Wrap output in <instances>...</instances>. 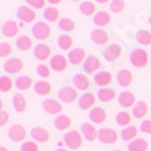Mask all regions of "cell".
Segmentation results:
<instances>
[{
    "instance_id": "obj_1",
    "label": "cell",
    "mask_w": 151,
    "mask_h": 151,
    "mask_svg": "<svg viewBox=\"0 0 151 151\" xmlns=\"http://www.w3.org/2000/svg\"><path fill=\"white\" fill-rule=\"evenodd\" d=\"M150 56L144 49H134L129 55V63L135 68H144L148 64Z\"/></svg>"
},
{
    "instance_id": "obj_35",
    "label": "cell",
    "mask_w": 151,
    "mask_h": 151,
    "mask_svg": "<svg viewBox=\"0 0 151 151\" xmlns=\"http://www.w3.org/2000/svg\"><path fill=\"white\" fill-rule=\"evenodd\" d=\"M17 84V87L22 91H25V90H29V88H32L33 86V79L30 76H19L15 82Z\"/></svg>"
},
{
    "instance_id": "obj_44",
    "label": "cell",
    "mask_w": 151,
    "mask_h": 151,
    "mask_svg": "<svg viewBox=\"0 0 151 151\" xmlns=\"http://www.w3.org/2000/svg\"><path fill=\"white\" fill-rule=\"evenodd\" d=\"M37 74H38L41 78L46 79V78L50 76V70L48 65H45V64H40L38 67H37Z\"/></svg>"
},
{
    "instance_id": "obj_49",
    "label": "cell",
    "mask_w": 151,
    "mask_h": 151,
    "mask_svg": "<svg viewBox=\"0 0 151 151\" xmlns=\"http://www.w3.org/2000/svg\"><path fill=\"white\" fill-rule=\"evenodd\" d=\"M48 1H49L50 4H60L63 0H48Z\"/></svg>"
},
{
    "instance_id": "obj_28",
    "label": "cell",
    "mask_w": 151,
    "mask_h": 151,
    "mask_svg": "<svg viewBox=\"0 0 151 151\" xmlns=\"http://www.w3.org/2000/svg\"><path fill=\"white\" fill-rule=\"evenodd\" d=\"M148 150V143L146 139L137 137L136 140H132L128 144V151H147Z\"/></svg>"
},
{
    "instance_id": "obj_24",
    "label": "cell",
    "mask_w": 151,
    "mask_h": 151,
    "mask_svg": "<svg viewBox=\"0 0 151 151\" xmlns=\"http://www.w3.org/2000/svg\"><path fill=\"white\" fill-rule=\"evenodd\" d=\"M95 101H97V98H95V95L93 93H86L79 98V108L83 110H87L90 108H93Z\"/></svg>"
},
{
    "instance_id": "obj_4",
    "label": "cell",
    "mask_w": 151,
    "mask_h": 151,
    "mask_svg": "<svg viewBox=\"0 0 151 151\" xmlns=\"http://www.w3.org/2000/svg\"><path fill=\"white\" fill-rule=\"evenodd\" d=\"M98 140L104 144H114L119 140V135L112 128H102L98 131Z\"/></svg>"
},
{
    "instance_id": "obj_23",
    "label": "cell",
    "mask_w": 151,
    "mask_h": 151,
    "mask_svg": "<svg viewBox=\"0 0 151 151\" xmlns=\"http://www.w3.org/2000/svg\"><path fill=\"white\" fill-rule=\"evenodd\" d=\"M135 101H136L135 94L131 91H123L119 95V104L123 108H132V106H135Z\"/></svg>"
},
{
    "instance_id": "obj_33",
    "label": "cell",
    "mask_w": 151,
    "mask_h": 151,
    "mask_svg": "<svg viewBox=\"0 0 151 151\" xmlns=\"http://www.w3.org/2000/svg\"><path fill=\"white\" fill-rule=\"evenodd\" d=\"M32 46H33V41L30 37H27V35H21V37L17 40V48L19 50H22V52L29 50Z\"/></svg>"
},
{
    "instance_id": "obj_36",
    "label": "cell",
    "mask_w": 151,
    "mask_h": 151,
    "mask_svg": "<svg viewBox=\"0 0 151 151\" xmlns=\"http://www.w3.org/2000/svg\"><path fill=\"white\" fill-rule=\"evenodd\" d=\"M44 18L49 22H57L60 18V11L56 7H49L44 11Z\"/></svg>"
},
{
    "instance_id": "obj_34",
    "label": "cell",
    "mask_w": 151,
    "mask_h": 151,
    "mask_svg": "<svg viewBox=\"0 0 151 151\" xmlns=\"http://www.w3.org/2000/svg\"><path fill=\"white\" fill-rule=\"evenodd\" d=\"M57 45H59L60 49L70 50L71 48H72V45H74V40L71 38L70 35L63 34V35H60L59 38H57Z\"/></svg>"
},
{
    "instance_id": "obj_25",
    "label": "cell",
    "mask_w": 151,
    "mask_h": 151,
    "mask_svg": "<svg viewBox=\"0 0 151 151\" xmlns=\"http://www.w3.org/2000/svg\"><path fill=\"white\" fill-rule=\"evenodd\" d=\"M112 81H113V76L108 71H101V72L94 75V82L98 86H108V84L112 83Z\"/></svg>"
},
{
    "instance_id": "obj_38",
    "label": "cell",
    "mask_w": 151,
    "mask_h": 151,
    "mask_svg": "<svg viewBox=\"0 0 151 151\" xmlns=\"http://www.w3.org/2000/svg\"><path fill=\"white\" fill-rule=\"evenodd\" d=\"M131 114L129 113H127V112H119L117 113V116H116V121L117 124H119L120 127H129L131 124Z\"/></svg>"
},
{
    "instance_id": "obj_6",
    "label": "cell",
    "mask_w": 151,
    "mask_h": 151,
    "mask_svg": "<svg viewBox=\"0 0 151 151\" xmlns=\"http://www.w3.org/2000/svg\"><path fill=\"white\" fill-rule=\"evenodd\" d=\"M26 132L25 127L21 125V124H14V125L10 127V129H8V137H10V140L12 142H22L26 139Z\"/></svg>"
},
{
    "instance_id": "obj_50",
    "label": "cell",
    "mask_w": 151,
    "mask_h": 151,
    "mask_svg": "<svg viewBox=\"0 0 151 151\" xmlns=\"http://www.w3.org/2000/svg\"><path fill=\"white\" fill-rule=\"evenodd\" d=\"M97 3H99V4H106V3H109L110 0H95Z\"/></svg>"
},
{
    "instance_id": "obj_7",
    "label": "cell",
    "mask_w": 151,
    "mask_h": 151,
    "mask_svg": "<svg viewBox=\"0 0 151 151\" xmlns=\"http://www.w3.org/2000/svg\"><path fill=\"white\" fill-rule=\"evenodd\" d=\"M17 15H18V19L25 22V23H32V22L35 21V18H37L35 11L32 10L30 7H27V6H21V7L18 8Z\"/></svg>"
},
{
    "instance_id": "obj_16",
    "label": "cell",
    "mask_w": 151,
    "mask_h": 151,
    "mask_svg": "<svg viewBox=\"0 0 151 151\" xmlns=\"http://www.w3.org/2000/svg\"><path fill=\"white\" fill-rule=\"evenodd\" d=\"M101 60L98 59L97 56H90L86 59V61H84L83 64V68L84 71L87 72V74H95L97 71L101 68Z\"/></svg>"
},
{
    "instance_id": "obj_8",
    "label": "cell",
    "mask_w": 151,
    "mask_h": 151,
    "mask_svg": "<svg viewBox=\"0 0 151 151\" xmlns=\"http://www.w3.org/2000/svg\"><path fill=\"white\" fill-rule=\"evenodd\" d=\"M59 98L60 101H63L64 104H72V102L76 101L78 98V93L74 87H70V86H65V87L60 88L59 91Z\"/></svg>"
},
{
    "instance_id": "obj_40",
    "label": "cell",
    "mask_w": 151,
    "mask_h": 151,
    "mask_svg": "<svg viewBox=\"0 0 151 151\" xmlns=\"http://www.w3.org/2000/svg\"><path fill=\"white\" fill-rule=\"evenodd\" d=\"M79 10H81V12L83 15H86V17H91L97 8H95V6L91 3V1H83V3L81 4Z\"/></svg>"
},
{
    "instance_id": "obj_18",
    "label": "cell",
    "mask_w": 151,
    "mask_h": 151,
    "mask_svg": "<svg viewBox=\"0 0 151 151\" xmlns=\"http://www.w3.org/2000/svg\"><path fill=\"white\" fill-rule=\"evenodd\" d=\"M88 116L93 120V123L104 124L106 121V119H108V113H106V110L104 109V108L97 106V108H93V109L90 110V114H88Z\"/></svg>"
},
{
    "instance_id": "obj_22",
    "label": "cell",
    "mask_w": 151,
    "mask_h": 151,
    "mask_svg": "<svg viewBox=\"0 0 151 151\" xmlns=\"http://www.w3.org/2000/svg\"><path fill=\"white\" fill-rule=\"evenodd\" d=\"M90 38H91V41L94 42V44H97V45H104V44L108 42L109 35H108V33H106L104 29H95V30L91 32V34H90Z\"/></svg>"
},
{
    "instance_id": "obj_53",
    "label": "cell",
    "mask_w": 151,
    "mask_h": 151,
    "mask_svg": "<svg viewBox=\"0 0 151 151\" xmlns=\"http://www.w3.org/2000/svg\"><path fill=\"white\" fill-rule=\"evenodd\" d=\"M148 22H150V25H151V15H150V19H148Z\"/></svg>"
},
{
    "instance_id": "obj_51",
    "label": "cell",
    "mask_w": 151,
    "mask_h": 151,
    "mask_svg": "<svg viewBox=\"0 0 151 151\" xmlns=\"http://www.w3.org/2000/svg\"><path fill=\"white\" fill-rule=\"evenodd\" d=\"M0 151H8V148H6V147H3V146H1V147H0Z\"/></svg>"
},
{
    "instance_id": "obj_43",
    "label": "cell",
    "mask_w": 151,
    "mask_h": 151,
    "mask_svg": "<svg viewBox=\"0 0 151 151\" xmlns=\"http://www.w3.org/2000/svg\"><path fill=\"white\" fill-rule=\"evenodd\" d=\"M12 53V48H11L10 44L7 42H1L0 44V57H8Z\"/></svg>"
},
{
    "instance_id": "obj_2",
    "label": "cell",
    "mask_w": 151,
    "mask_h": 151,
    "mask_svg": "<svg viewBox=\"0 0 151 151\" xmlns=\"http://www.w3.org/2000/svg\"><path fill=\"white\" fill-rule=\"evenodd\" d=\"M32 33H33V35H34V38L44 41V40H48L50 35H52V29H50L49 25L45 23V22H37V23H34V26H33Z\"/></svg>"
},
{
    "instance_id": "obj_30",
    "label": "cell",
    "mask_w": 151,
    "mask_h": 151,
    "mask_svg": "<svg viewBox=\"0 0 151 151\" xmlns=\"http://www.w3.org/2000/svg\"><path fill=\"white\" fill-rule=\"evenodd\" d=\"M34 91L38 95H48L52 93V84L45 81H40L34 84Z\"/></svg>"
},
{
    "instance_id": "obj_9",
    "label": "cell",
    "mask_w": 151,
    "mask_h": 151,
    "mask_svg": "<svg viewBox=\"0 0 151 151\" xmlns=\"http://www.w3.org/2000/svg\"><path fill=\"white\" fill-rule=\"evenodd\" d=\"M23 67H25L23 61H22L21 59H17V57L7 60L3 65L4 71H6L7 74H18V72H21V71L23 70Z\"/></svg>"
},
{
    "instance_id": "obj_26",
    "label": "cell",
    "mask_w": 151,
    "mask_h": 151,
    "mask_svg": "<svg viewBox=\"0 0 151 151\" xmlns=\"http://www.w3.org/2000/svg\"><path fill=\"white\" fill-rule=\"evenodd\" d=\"M147 113H148V106L144 101L136 102V105H135L134 109H132V114H134L136 119H144V117L147 116Z\"/></svg>"
},
{
    "instance_id": "obj_55",
    "label": "cell",
    "mask_w": 151,
    "mask_h": 151,
    "mask_svg": "<svg viewBox=\"0 0 151 151\" xmlns=\"http://www.w3.org/2000/svg\"><path fill=\"white\" fill-rule=\"evenodd\" d=\"M74 1H79V0H74Z\"/></svg>"
},
{
    "instance_id": "obj_10",
    "label": "cell",
    "mask_w": 151,
    "mask_h": 151,
    "mask_svg": "<svg viewBox=\"0 0 151 151\" xmlns=\"http://www.w3.org/2000/svg\"><path fill=\"white\" fill-rule=\"evenodd\" d=\"M42 108L48 114H59V113L63 112V106L59 101L52 98H48L42 102Z\"/></svg>"
},
{
    "instance_id": "obj_52",
    "label": "cell",
    "mask_w": 151,
    "mask_h": 151,
    "mask_svg": "<svg viewBox=\"0 0 151 151\" xmlns=\"http://www.w3.org/2000/svg\"><path fill=\"white\" fill-rule=\"evenodd\" d=\"M56 151H68L67 148H59V150H56Z\"/></svg>"
},
{
    "instance_id": "obj_12",
    "label": "cell",
    "mask_w": 151,
    "mask_h": 151,
    "mask_svg": "<svg viewBox=\"0 0 151 151\" xmlns=\"http://www.w3.org/2000/svg\"><path fill=\"white\" fill-rule=\"evenodd\" d=\"M68 67V60L63 56V55H56L50 59V68L56 72H61L65 71Z\"/></svg>"
},
{
    "instance_id": "obj_14",
    "label": "cell",
    "mask_w": 151,
    "mask_h": 151,
    "mask_svg": "<svg viewBox=\"0 0 151 151\" xmlns=\"http://www.w3.org/2000/svg\"><path fill=\"white\" fill-rule=\"evenodd\" d=\"M30 135H32L33 140L40 142V143H45V142H48L50 139L49 131L45 129V128H42V127H35V128H33Z\"/></svg>"
},
{
    "instance_id": "obj_27",
    "label": "cell",
    "mask_w": 151,
    "mask_h": 151,
    "mask_svg": "<svg viewBox=\"0 0 151 151\" xmlns=\"http://www.w3.org/2000/svg\"><path fill=\"white\" fill-rule=\"evenodd\" d=\"M71 125H72V120L68 116H65V114H59V116L55 119V127L60 131L68 129Z\"/></svg>"
},
{
    "instance_id": "obj_19",
    "label": "cell",
    "mask_w": 151,
    "mask_h": 151,
    "mask_svg": "<svg viewBox=\"0 0 151 151\" xmlns=\"http://www.w3.org/2000/svg\"><path fill=\"white\" fill-rule=\"evenodd\" d=\"M86 50L82 49V48H75V49L71 50V53L68 55V60L71 61V64L74 65H79L83 61H86Z\"/></svg>"
},
{
    "instance_id": "obj_13",
    "label": "cell",
    "mask_w": 151,
    "mask_h": 151,
    "mask_svg": "<svg viewBox=\"0 0 151 151\" xmlns=\"http://www.w3.org/2000/svg\"><path fill=\"white\" fill-rule=\"evenodd\" d=\"M81 129H82V135H83V137L86 140L94 142L95 139H98V131H97V128L93 124L83 123L81 127Z\"/></svg>"
},
{
    "instance_id": "obj_15",
    "label": "cell",
    "mask_w": 151,
    "mask_h": 151,
    "mask_svg": "<svg viewBox=\"0 0 151 151\" xmlns=\"http://www.w3.org/2000/svg\"><path fill=\"white\" fill-rule=\"evenodd\" d=\"M134 82V75L129 70H120L117 72V83L121 87H129Z\"/></svg>"
},
{
    "instance_id": "obj_37",
    "label": "cell",
    "mask_w": 151,
    "mask_h": 151,
    "mask_svg": "<svg viewBox=\"0 0 151 151\" xmlns=\"http://www.w3.org/2000/svg\"><path fill=\"white\" fill-rule=\"evenodd\" d=\"M136 40L140 45H151V33L147 30H139L136 34Z\"/></svg>"
},
{
    "instance_id": "obj_5",
    "label": "cell",
    "mask_w": 151,
    "mask_h": 151,
    "mask_svg": "<svg viewBox=\"0 0 151 151\" xmlns=\"http://www.w3.org/2000/svg\"><path fill=\"white\" fill-rule=\"evenodd\" d=\"M121 55H123V48L119 44H112V45H109L104 50V57H105V60L110 61V63L117 61L121 57Z\"/></svg>"
},
{
    "instance_id": "obj_45",
    "label": "cell",
    "mask_w": 151,
    "mask_h": 151,
    "mask_svg": "<svg viewBox=\"0 0 151 151\" xmlns=\"http://www.w3.org/2000/svg\"><path fill=\"white\" fill-rule=\"evenodd\" d=\"M21 151H40V147L35 142H25L22 144Z\"/></svg>"
},
{
    "instance_id": "obj_48",
    "label": "cell",
    "mask_w": 151,
    "mask_h": 151,
    "mask_svg": "<svg viewBox=\"0 0 151 151\" xmlns=\"http://www.w3.org/2000/svg\"><path fill=\"white\" fill-rule=\"evenodd\" d=\"M8 121H10V114H8L7 112L1 110V112H0V127L7 125Z\"/></svg>"
},
{
    "instance_id": "obj_20",
    "label": "cell",
    "mask_w": 151,
    "mask_h": 151,
    "mask_svg": "<svg viewBox=\"0 0 151 151\" xmlns=\"http://www.w3.org/2000/svg\"><path fill=\"white\" fill-rule=\"evenodd\" d=\"M12 106H14L15 112L18 113H25L27 110V99L23 94H15L12 97Z\"/></svg>"
},
{
    "instance_id": "obj_29",
    "label": "cell",
    "mask_w": 151,
    "mask_h": 151,
    "mask_svg": "<svg viewBox=\"0 0 151 151\" xmlns=\"http://www.w3.org/2000/svg\"><path fill=\"white\" fill-rule=\"evenodd\" d=\"M97 97H98L99 101L102 102H110L114 99V97H116V91L113 90V88H99L98 93H97Z\"/></svg>"
},
{
    "instance_id": "obj_21",
    "label": "cell",
    "mask_w": 151,
    "mask_h": 151,
    "mask_svg": "<svg viewBox=\"0 0 151 151\" xmlns=\"http://www.w3.org/2000/svg\"><path fill=\"white\" fill-rule=\"evenodd\" d=\"M72 83H74V86L78 88V90H83V91L88 90V88H90V86H91L90 79H88V78L84 74H76L74 76Z\"/></svg>"
},
{
    "instance_id": "obj_39",
    "label": "cell",
    "mask_w": 151,
    "mask_h": 151,
    "mask_svg": "<svg viewBox=\"0 0 151 151\" xmlns=\"http://www.w3.org/2000/svg\"><path fill=\"white\" fill-rule=\"evenodd\" d=\"M59 27L63 32H74L75 30V22L70 18H61L59 22Z\"/></svg>"
},
{
    "instance_id": "obj_32",
    "label": "cell",
    "mask_w": 151,
    "mask_h": 151,
    "mask_svg": "<svg viewBox=\"0 0 151 151\" xmlns=\"http://www.w3.org/2000/svg\"><path fill=\"white\" fill-rule=\"evenodd\" d=\"M110 21H112V18H110V15L108 14V12H105V11H101V12H97V14L94 15V23L97 26H108L110 23Z\"/></svg>"
},
{
    "instance_id": "obj_54",
    "label": "cell",
    "mask_w": 151,
    "mask_h": 151,
    "mask_svg": "<svg viewBox=\"0 0 151 151\" xmlns=\"http://www.w3.org/2000/svg\"><path fill=\"white\" fill-rule=\"evenodd\" d=\"M114 151H121V150H114Z\"/></svg>"
},
{
    "instance_id": "obj_3",
    "label": "cell",
    "mask_w": 151,
    "mask_h": 151,
    "mask_svg": "<svg viewBox=\"0 0 151 151\" xmlns=\"http://www.w3.org/2000/svg\"><path fill=\"white\" fill-rule=\"evenodd\" d=\"M64 143L67 144V147L71 150H78V148L82 147V143H83V139H82L81 132L78 131H70L64 135Z\"/></svg>"
},
{
    "instance_id": "obj_42",
    "label": "cell",
    "mask_w": 151,
    "mask_h": 151,
    "mask_svg": "<svg viewBox=\"0 0 151 151\" xmlns=\"http://www.w3.org/2000/svg\"><path fill=\"white\" fill-rule=\"evenodd\" d=\"M110 10L114 14H120L125 10V1L124 0H113L110 3Z\"/></svg>"
},
{
    "instance_id": "obj_17",
    "label": "cell",
    "mask_w": 151,
    "mask_h": 151,
    "mask_svg": "<svg viewBox=\"0 0 151 151\" xmlns=\"http://www.w3.org/2000/svg\"><path fill=\"white\" fill-rule=\"evenodd\" d=\"M50 55H52V49H50V46L46 45V44H38V45L34 48V57L41 60V61L48 60L50 57Z\"/></svg>"
},
{
    "instance_id": "obj_41",
    "label": "cell",
    "mask_w": 151,
    "mask_h": 151,
    "mask_svg": "<svg viewBox=\"0 0 151 151\" xmlns=\"http://www.w3.org/2000/svg\"><path fill=\"white\" fill-rule=\"evenodd\" d=\"M11 88H12L11 78L7 76V75H1L0 76V90H1V93H8L11 91Z\"/></svg>"
},
{
    "instance_id": "obj_46",
    "label": "cell",
    "mask_w": 151,
    "mask_h": 151,
    "mask_svg": "<svg viewBox=\"0 0 151 151\" xmlns=\"http://www.w3.org/2000/svg\"><path fill=\"white\" fill-rule=\"evenodd\" d=\"M26 3H27L30 7L40 10V8H44V7H45L46 0H26Z\"/></svg>"
},
{
    "instance_id": "obj_47",
    "label": "cell",
    "mask_w": 151,
    "mask_h": 151,
    "mask_svg": "<svg viewBox=\"0 0 151 151\" xmlns=\"http://www.w3.org/2000/svg\"><path fill=\"white\" fill-rule=\"evenodd\" d=\"M140 131L143 134H148L151 135V120H146L140 124Z\"/></svg>"
},
{
    "instance_id": "obj_31",
    "label": "cell",
    "mask_w": 151,
    "mask_h": 151,
    "mask_svg": "<svg viewBox=\"0 0 151 151\" xmlns=\"http://www.w3.org/2000/svg\"><path fill=\"white\" fill-rule=\"evenodd\" d=\"M137 134H139V129H137L136 127H125L123 131H121V137H123V140L125 142H132L134 139H136Z\"/></svg>"
},
{
    "instance_id": "obj_11",
    "label": "cell",
    "mask_w": 151,
    "mask_h": 151,
    "mask_svg": "<svg viewBox=\"0 0 151 151\" xmlns=\"http://www.w3.org/2000/svg\"><path fill=\"white\" fill-rule=\"evenodd\" d=\"M1 33L7 38H14L19 34V25L15 21H7L1 26Z\"/></svg>"
}]
</instances>
